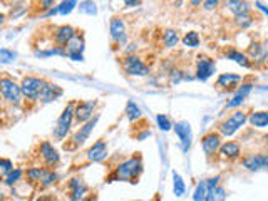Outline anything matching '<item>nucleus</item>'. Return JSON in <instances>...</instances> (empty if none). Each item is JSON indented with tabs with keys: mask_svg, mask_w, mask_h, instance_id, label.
I'll use <instances>...</instances> for the list:
<instances>
[{
	"mask_svg": "<svg viewBox=\"0 0 268 201\" xmlns=\"http://www.w3.org/2000/svg\"><path fill=\"white\" fill-rule=\"evenodd\" d=\"M141 173H142V159L141 156H133L119 164L114 171V174H112V180L136 183Z\"/></svg>",
	"mask_w": 268,
	"mask_h": 201,
	"instance_id": "obj_1",
	"label": "nucleus"
},
{
	"mask_svg": "<svg viewBox=\"0 0 268 201\" xmlns=\"http://www.w3.org/2000/svg\"><path fill=\"white\" fill-rule=\"evenodd\" d=\"M74 112H76V103L72 100V103L65 106V109L62 111V114L59 116L56 126H54V138L56 139H64L65 136H67L74 121Z\"/></svg>",
	"mask_w": 268,
	"mask_h": 201,
	"instance_id": "obj_2",
	"label": "nucleus"
},
{
	"mask_svg": "<svg viewBox=\"0 0 268 201\" xmlns=\"http://www.w3.org/2000/svg\"><path fill=\"white\" fill-rule=\"evenodd\" d=\"M0 94L4 96V99L7 100L12 106H20L22 103V89L19 84H15V81H12L9 78L0 79Z\"/></svg>",
	"mask_w": 268,
	"mask_h": 201,
	"instance_id": "obj_3",
	"label": "nucleus"
},
{
	"mask_svg": "<svg viewBox=\"0 0 268 201\" xmlns=\"http://www.w3.org/2000/svg\"><path fill=\"white\" fill-rule=\"evenodd\" d=\"M44 84H45V79L34 78V76H26L20 82V89H22V94L29 100H39L40 92L44 89Z\"/></svg>",
	"mask_w": 268,
	"mask_h": 201,
	"instance_id": "obj_4",
	"label": "nucleus"
},
{
	"mask_svg": "<svg viewBox=\"0 0 268 201\" xmlns=\"http://www.w3.org/2000/svg\"><path fill=\"white\" fill-rule=\"evenodd\" d=\"M123 69L128 76H136V78H144V76L150 74V67H148L138 56H133V54L124 57Z\"/></svg>",
	"mask_w": 268,
	"mask_h": 201,
	"instance_id": "obj_5",
	"label": "nucleus"
},
{
	"mask_svg": "<svg viewBox=\"0 0 268 201\" xmlns=\"http://www.w3.org/2000/svg\"><path fill=\"white\" fill-rule=\"evenodd\" d=\"M247 114L243 111H236V112H233L228 119L226 121H223L222 124L218 126V129H220V133H222L223 136H233L238 129L240 128H243V124L247 122Z\"/></svg>",
	"mask_w": 268,
	"mask_h": 201,
	"instance_id": "obj_6",
	"label": "nucleus"
},
{
	"mask_svg": "<svg viewBox=\"0 0 268 201\" xmlns=\"http://www.w3.org/2000/svg\"><path fill=\"white\" fill-rule=\"evenodd\" d=\"M84 45H86V42H84V37L77 32L74 37H72V40L64 47V51H65V56H67L70 61H74V62H82L84 61Z\"/></svg>",
	"mask_w": 268,
	"mask_h": 201,
	"instance_id": "obj_7",
	"label": "nucleus"
},
{
	"mask_svg": "<svg viewBox=\"0 0 268 201\" xmlns=\"http://www.w3.org/2000/svg\"><path fill=\"white\" fill-rule=\"evenodd\" d=\"M96 106H98V100H81V103H76L74 119L82 124L87 122L89 119H92Z\"/></svg>",
	"mask_w": 268,
	"mask_h": 201,
	"instance_id": "obj_8",
	"label": "nucleus"
},
{
	"mask_svg": "<svg viewBox=\"0 0 268 201\" xmlns=\"http://www.w3.org/2000/svg\"><path fill=\"white\" fill-rule=\"evenodd\" d=\"M216 69V62L208 56H200L198 64H196V79L200 81H208L214 74Z\"/></svg>",
	"mask_w": 268,
	"mask_h": 201,
	"instance_id": "obj_9",
	"label": "nucleus"
},
{
	"mask_svg": "<svg viewBox=\"0 0 268 201\" xmlns=\"http://www.w3.org/2000/svg\"><path fill=\"white\" fill-rule=\"evenodd\" d=\"M173 129H175L178 138H180L181 149L186 153L189 149V146H191V139H193V133H191V126H189V122L188 121H178V122H175Z\"/></svg>",
	"mask_w": 268,
	"mask_h": 201,
	"instance_id": "obj_10",
	"label": "nucleus"
},
{
	"mask_svg": "<svg viewBox=\"0 0 268 201\" xmlns=\"http://www.w3.org/2000/svg\"><path fill=\"white\" fill-rule=\"evenodd\" d=\"M99 121V114H96L92 117V119H89L87 122L82 124V128L77 131L74 136H72V147H77V146H82L87 141V138L91 136L92 129L96 128V124Z\"/></svg>",
	"mask_w": 268,
	"mask_h": 201,
	"instance_id": "obj_11",
	"label": "nucleus"
},
{
	"mask_svg": "<svg viewBox=\"0 0 268 201\" xmlns=\"http://www.w3.org/2000/svg\"><path fill=\"white\" fill-rule=\"evenodd\" d=\"M109 34L111 39L116 44H124L126 42V23L121 17H112L109 22Z\"/></svg>",
	"mask_w": 268,
	"mask_h": 201,
	"instance_id": "obj_12",
	"label": "nucleus"
},
{
	"mask_svg": "<svg viewBox=\"0 0 268 201\" xmlns=\"http://www.w3.org/2000/svg\"><path fill=\"white\" fill-rule=\"evenodd\" d=\"M77 34V31L72 27V26H59L56 27V31H54V40H56L57 47H64L67 45L72 37Z\"/></svg>",
	"mask_w": 268,
	"mask_h": 201,
	"instance_id": "obj_13",
	"label": "nucleus"
},
{
	"mask_svg": "<svg viewBox=\"0 0 268 201\" xmlns=\"http://www.w3.org/2000/svg\"><path fill=\"white\" fill-rule=\"evenodd\" d=\"M248 59L257 64H263L268 61V40L255 42L248 51Z\"/></svg>",
	"mask_w": 268,
	"mask_h": 201,
	"instance_id": "obj_14",
	"label": "nucleus"
},
{
	"mask_svg": "<svg viewBox=\"0 0 268 201\" xmlns=\"http://www.w3.org/2000/svg\"><path fill=\"white\" fill-rule=\"evenodd\" d=\"M201 146H203V151L206 156L216 155L220 146H222V136L218 133H208L206 136H203V139H201Z\"/></svg>",
	"mask_w": 268,
	"mask_h": 201,
	"instance_id": "obj_15",
	"label": "nucleus"
},
{
	"mask_svg": "<svg viewBox=\"0 0 268 201\" xmlns=\"http://www.w3.org/2000/svg\"><path fill=\"white\" fill-rule=\"evenodd\" d=\"M86 158H87V161H91V163L104 161V159L107 158V144H106V141L99 139L98 143H94V144L87 149Z\"/></svg>",
	"mask_w": 268,
	"mask_h": 201,
	"instance_id": "obj_16",
	"label": "nucleus"
},
{
	"mask_svg": "<svg viewBox=\"0 0 268 201\" xmlns=\"http://www.w3.org/2000/svg\"><path fill=\"white\" fill-rule=\"evenodd\" d=\"M40 156H42L44 163L49 168L56 166V164L61 161V155H59V151L49 143V141H44V143L40 144Z\"/></svg>",
	"mask_w": 268,
	"mask_h": 201,
	"instance_id": "obj_17",
	"label": "nucleus"
},
{
	"mask_svg": "<svg viewBox=\"0 0 268 201\" xmlns=\"http://www.w3.org/2000/svg\"><path fill=\"white\" fill-rule=\"evenodd\" d=\"M243 166L248 171H260L263 168H268V155L257 153V155H250L243 159Z\"/></svg>",
	"mask_w": 268,
	"mask_h": 201,
	"instance_id": "obj_18",
	"label": "nucleus"
},
{
	"mask_svg": "<svg viewBox=\"0 0 268 201\" xmlns=\"http://www.w3.org/2000/svg\"><path fill=\"white\" fill-rule=\"evenodd\" d=\"M62 96V89L59 87L57 84H52V82L49 81H45V84H44V89L42 92H40V97L39 100L40 103H52V100H56Z\"/></svg>",
	"mask_w": 268,
	"mask_h": 201,
	"instance_id": "obj_19",
	"label": "nucleus"
},
{
	"mask_svg": "<svg viewBox=\"0 0 268 201\" xmlns=\"http://www.w3.org/2000/svg\"><path fill=\"white\" fill-rule=\"evenodd\" d=\"M223 7L231 12L233 17L238 14H245V12H252V5L248 0H223Z\"/></svg>",
	"mask_w": 268,
	"mask_h": 201,
	"instance_id": "obj_20",
	"label": "nucleus"
},
{
	"mask_svg": "<svg viewBox=\"0 0 268 201\" xmlns=\"http://www.w3.org/2000/svg\"><path fill=\"white\" fill-rule=\"evenodd\" d=\"M69 191H70V201H81L87 191V186L81 178H70Z\"/></svg>",
	"mask_w": 268,
	"mask_h": 201,
	"instance_id": "obj_21",
	"label": "nucleus"
},
{
	"mask_svg": "<svg viewBox=\"0 0 268 201\" xmlns=\"http://www.w3.org/2000/svg\"><path fill=\"white\" fill-rule=\"evenodd\" d=\"M252 89H253V84H241V86L236 89L235 96L231 97V100H230L228 104H226V108L231 109V108H238V106H241L243 100H245L248 94L252 92Z\"/></svg>",
	"mask_w": 268,
	"mask_h": 201,
	"instance_id": "obj_22",
	"label": "nucleus"
},
{
	"mask_svg": "<svg viewBox=\"0 0 268 201\" xmlns=\"http://www.w3.org/2000/svg\"><path fill=\"white\" fill-rule=\"evenodd\" d=\"M76 7H77V0H62V2L57 5V7L51 9L45 15L47 17H51V15H67Z\"/></svg>",
	"mask_w": 268,
	"mask_h": 201,
	"instance_id": "obj_23",
	"label": "nucleus"
},
{
	"mask_svg": "<svg viewBox=\"0 0 268 201\" xmlns=\"http://www.w3.org/2000/svg\"><path fill=\"white\" fill-rule=\"evenodd\" d=\"M240 82H241L240 74H222L216 81V86L223 87V89H235Z\"/></svg>",
	"mask_w": 268,
	"mask_h": 201,
	"instance_id": "obj_24",
	"label": "nucleus"
},
{
	"mask_svg": "<svg viewBox=\"0 0 268 201\" xmlns=\"http://www.w3.org/2000/svg\"><path fill=\"white\" fill-rule=\"evenodd\" d=\"M220 155H222V158L225 159H235L240 156V144H236V143H225L220 146Z\"/></svg>",
	"mask_w": 268,
	"mask_h": 201,
	"instance_id": "obj_25",
	"label": "nucleus"
},
{
	"mask_svg": "<svg viewBox=\"0 0 268 201\" xmlns=\"http://www.w3.org/2000/svg\"><path fill=\"white\" fill-rule=\"evenodd\" d=\"M225 56L230 59V61H235L236 64H240L243 67H252V62L247 54H241L240 51H235V49H228L225 52Z\"/></svg>",
	"mask_w": 268,
	"mask_h": 201,
	"instance_id": "obj_26",
	"label": "nucleus"
},
{
	"mask_svg": "<svg viewBox=\"0 0 268 201\" xmlns=\"http://www.w3.org/2000/svg\"><path fill=\"white\" fill-rule=\"evenodd\" d=\"M250 122L255 128H265L268 126V112L266 111H257L250 114Z\"/></svg>",
	"mask_w": 268,
	"mask_h": 201,
	"instance_id": "obj_27",
	"label": "nucleus"
},
{
	"mask_svg": "<svg viewBox=\"0 0 268 201\" xmlns=\"http://www.w3.org/2000/svg\"><path fill=\"white\" fill-rule=\"evenodd\" d=\"M178 42H180L178 32L173 31V29H166L164 34H163V44H164V47H168V49H173V47H176Z\"/></svg>",
	"mask_w": 268,
	"mask_h": 201,
	"instance_id": "obj_28",
	"label": "nucleus"
},
{
	"mask_svg": "<svg viewBox=\"0 0 268 201\" xmlns=\"http://www.w3.org/2000/svg\"><path fill=\"white\" fill-rule=\"evenodd\" d=\"M45 173H47V169L44 168H29L26 171V176L31 183H42Z\"/></svg>",
	"mask_w": 268,
	"mask_h": 201,
	"instance_id": "obj_29",
	"label": "nucleus"
},
{
	"mask_svg": "<svg viewBox=\"0 0 268 201\" xmlns=\"http://www.w3.org/2000/svg\"><path fill=\"white\" fill-rule=\"evenodd\" d=\"M226 199V191L222 186H214L208 190L206 199L205 201H225Z\"/></svg>",
	"mask_w": 268,
	"mask_h": 201,
	"instance_id": "obj_30",
	"label": "nucleus"
},
{
	"mask_svg": "<svg viewBox=\"0 0 268 201\" xmlns=\"http://www.w3.org/2000/svg\"><path fill=\"white\" fill-rule=\"evenodd\" d=\"M173 191H175V196L181 198L184 191H186V185H184L183 178L178 173H173Z\"/></svg>",
	"mask_w": 268,
	"mask_h": 201,
	"instance_id": "obj_31",
	"label": "nucleus"
},
{
	"mask_svg": "<svg viewBox=\"0 0 268 201\" xmlns=\"http://www.w3.org/2000/svg\"><path fill=\"white\" fill-rule=\"evenodd\" d=\"M126 116H128V119L129 121H138L141 119V109L138 108V104L134 103V100H128V104H126Z\"/></svg>",
	"mask_w": 268,
	"mask_h": 201,
	"instance_id": "obj_32",
	"label": "nucleus"
},
{
	"mask_svg": "<svg viewBox=\"0 0 268 201\" xmlns=\"http://www.w3.org/2000/svg\"><path fill=\"white\" fill-rule=\"evenodd\" d=\"M253 15H252V12H245V14H238L235 15V23L238 27H241V29H247L250 26H253Z\"/></svg>",
	"mask_w": 268,
	"mask_h": 201,
	"instance_id": "obj_33",
	"label": "nucleus"
},
{
	"mask_svg": "<svg viewBox=\"0 0 268 201\" xmlns=\"http://www.w3.org/2000/svg\"><path fill=\"white\" fill-rule=\"evenodd\" d=\"M77 7H79L81 14H86V15H96L98 14V5L94 0H82Z\"/></svg>",
	"mask_w": 268,
	"mask_h": 201,
	"instance_id": "obj_34",
	"label": "nucleus"
},
{
	"mask_svg": "<svg viewBox=\"0 0 268 201\" xmlns=\"http://www.w3.org/2000/svg\"><path fill=\"white\" fill-rule=\"evenodd\" d=\"M22 176H23V171L19 168H14L12 171H9L7 176H5V185H9V186L15 185L17 181H20Z\"/></svg>",
	"mask_w": 268,
	"mask_h": 201,
	"instance_id": "obj_35",
	"label": "nucleus"
},
{
	"mask_svg": "<svg viewBox=\"0 0 268 201\" xmlns=\"http://www.w3.org/2000/svg\"><path fill=\"white\" fill-rule=\"evenodd\" d=\"M206 194H208V185H206V181L198 183V186H196L194 194H193V199H194V201H205V199H206Z\"/></svg>",
	"mask_w": 268,
	"mask_h": 201,
	"instance_id": "obj_36",
	"label": "nucleus"
},
{
	"mask_svg": "<svg viewBox=\"0 0 268 201\" xmlns=\"http://www.w3.org/2000/svg\"><path fill=\"white\" fill-rule=\"evenodd\" d=\"M183 44L186 47H198L200 45V35L196 32H188L183 37Z\"/></svg>",
	"mask_w": 268,
	"mask_h": 201,
	"instance_id": "obj_37",
	"label": "nucleus"
},
{
	"mask_svg": "<svg viewBox=\"0 0 268 201\" xmlns=\"http://www.w3.org/2000/svg\"><path fill=\"white\" fill-rule=\"evenodd\" d=\"M17 59L15 52H12L10 49H0V62L2 64H10Z\"/></svg>",
	"mask_w": 268,
	"mask_h": 201,
	"instance_id": "obj_38",
	"label": "nucleus"
},
{
	"mask_svg": "<svg viewBox=\"0 0 268 201\" xmlns=\"http://www.w3.org/2000/svg\"><path fill=\"white\" fill-rule=\"evenodd\" d=\"M156 121H158V126H159L161 131H169V129L173 128L169 117L164 116V114H158V116H156Z\"/></svg>",
	"mask_w": 268,
	"mask_h": 201,
	"instance_id": "obj_39",
	"label": "nucleus"
},
{
	"mask_svg": "<svg viewBox=\"0 0 268 201\" xmlns=\"http://www.w3.org/2000/svg\"><path fill=\"white\" fill-rule=\"evenodd\" d=\"M57 180H59V174H57V173H54V171H49V169H47V173H45L44 180H42V183H40V185H42L44 188H47V186L54 185V183H56Z\"/></svg>",
	"mask_w": 268,
	"mask_h": 201,
	"instance_id": "obj_40",
	"label": "nucleus"
},
{
	"mask_svg": "<svg viewBox=\"0 0 268 201\" xmlns=\"http://www.w3.org/2000/svg\"><path fill=\"white\" fill-rule=\"evenodd\" d=\"M54 2H56V0H37V7H39L40 12L47 14V12L54 7Z\"/></svg>",
	"mask_w": 268,
	"mask_h": 201,
	"instance_id": "obj_41",
	"label": "nucleus"
},
{
	"mask_svg": "<svg viewBox=\"0 0 268 201\" xmlns=\"http://www.w3.org/2000/svg\"><path fill=\"white\" fill-rule=\"evenodd\" d=\"M220 4H222V0H205V2H203V9L205 10H214Z\"/></svg>",
	"mask_w": 268,
	"mask_h": 201,
	"instance_id": "obj_42",
	"label": "nucleus"
},
{
	"mask_svg": "<svg viewBox=\"0 0 268 201\" xmlns=\"http://www.w3.org/2000/svg\"><path fill=\"white\" fill-rule=\"evenodd\" d=\"M0 168H2L5 173H9V171L14 169V164H12V161H9V159H2V158H0Z\"/></svg>",
	"mask_w": 268,
	"mask_h": 201,
	"instance_id": "obj_43",
	"label": "nucleus"
},
{
	"mask_svg": "<svg viewBox=\"0 0 268 201\" xmlns=\"http://www.w3.org/2000/svg\"><path fill=\"white\" fill-rule=\"evenodd\" d=\"M124 2V7L126 9H133V7H138L141 4V0H123Z\"/></svg>",
	"mask_w": 268,
	"mask_h": 201,
	"instance_id": "obj_44",
	"label": "nucleus"
},
{
	"mask_svg": "<svg viewBox=\"0 0 268 201\" xmlns=\"http://www.w3.org/2000/svg\"><path fill=\"white\" fill-rule=\"evenodd\" d=\"M183 79V76H181V70H178V69H175L171 72V81L173 82H180Z\"/></svg>",
	"mask_w": 268,
	"mask_h": 201,
	"instance_id": "obj_45",
	"label": "nucleus"
},
{
	"mask_svg": "<svg viewBox=\"0 0 268 201\" xmlns=\"http://www.w3.org/2000/svg\"><path fill=\"white\" fill-rule=\"evenodd\" d=\"M218 181H220V176H214V178L208 180V181H206V185H208V190H210V188L218 186Z\"/></svg>",
	"mask_w": 268,
	"mask_h": 201,
	"instance_id": "obj_46",
	"label": "nucleus"
},
{
	"mask_svg": "<svg viewBox=\"0 0 268 201\" xmlns=\"http://www.w3.org/2000/svg\"><path fill=\"white\" fill-rule=\"evenodd\" d=\"M205 0H189V4H191V7H200L201 4H203Z\"/></svg>",
	"mask_w": 268,
	"mask_h": 201,
	"instance_id": "obj_47",
	"label": "nucleus"
},
{
	"mask_svg": "<svg viewBox=\"0 0 268 201\" xmlns=\"http://www.w3.org/2000/svg\"><path fill=\"white\" fill-rule=\"evenodd\" d=\"M255 5H257V7H258L260 10H263V12H265V14L268 15V7H265V5H263V4H261V2H257V4H255Z\"/></svg>",
	"mask_w": 268,
	"mask_h": 201,
	"instance_id": "obj_48",
	"label": "nucleus"
},
{
	"mask_svg": "<svg viewBox=\"0 0 268 201\" xmlns=\"http://www.w3.org/2000/svg\"><path fill=\"white\" fill-rule=\"evenodd\" d=\"M5 19H7V17H5V14H0V27H2L4 23H5Z\"/></svg>",
	"mask_w": 268,
	"mask_h": 201,
	"instance_id": "obj_49",
	"label": "nucleus"
},
{
	"mask_svg": "<svg viewBox=\"0 0 268 201\" xmlns=\"http://www.w3.org/2000/svg\"><path fill=\"white\" fill-rule=\"evenodd\" d=\"M0 199H4V191L0 190Z\"/></svg>",
	"mask_w": 268,
	"mask_h": 201,
	"instance_id": "obj_50",
	"label": "nucleus"
},
{
	"mask_svg": "<svg viewBox=\"0 0 268 201\" xmlns=\"http://www.w3.org/2000/svg\"><path fill=\"white\" fill-rule=\"evenodd\" d=\"M265 143H266V146H268V136H265Z\"/></svg>",
	"mask_w": 268,
	"mask_h": 201,
	"instance_id": "obj_51",
	"label": "nucleus"
},
{
	"mask_svg": "<svg viewBox=\"0 0 268 201\" xmlns=\"http://www.w3.org/2000/svg\"><path fill=\"white\" fill-rule=\"evenodd\" d=\"M261 89H265V91H268V86H265V87H261Z\"/></svg>",
	"mask_w": 268,
	"mask_h": 201,
	"instance_id": "obj_52",
	"label": "nucleus"
}]
</instances>
